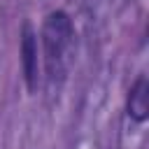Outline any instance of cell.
Segmentation results:
<instances>
[{
    "label": "cell",
    "instance_id": "obj_1",
    "mask_svg": "<svg viewBox=\"0 0 149 149\" xmlns=\"http://www.w3.org/2000/svg\"><path fill=\"white\" fill-rule=\"evenodd\" d=\"M128 109L137 121H142L147 116V81H144V77L137 79V84L133 86L130 98H128Z\"/></svg>",
    "mask_w": 149,
    "mask_h": 149
}]
</instances>
